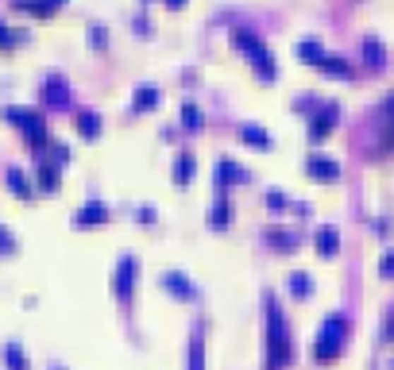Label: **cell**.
I'll list each match as a JSON object with an SVG mask.
<instances>
[{"label": "cell", "instance_id": "5", "mask_svg": "<svg viewBox=\"0 0 394 370\" xmlns=\"http://www.w3.org/2000/svg\"><path fill=\"white\" fill-rule=\"evenodd\" d=\"M136 274H139V262L136 254H124V259L117 262V270H112V293H117V301H131V293H136Z\"/></svg>", "mask_w": 394, "mask_h": 370}, {"label": "cell", "instance_id": "35", "mask_svg": "<svg viewBox=\"0 0 394 370\" xmlns=\"http://www.w3.org/2000/svg\"><path fill=\"white\" fill-rule=\"evenodd\" d=\"M186 4V0H167V8H182Z\"/></svg>", "mask_w": 394, "mask_h": 370}, {"label": "cell", "instance_id": "2", "mask_svg": "<svg viewBox=\"0 0 394 370\" xmlns=\"http://www.w3.org/2000/svg\"><path fill=\"white\" fill-rule=\"evenodd\" d=\"M232 43L240 47L244 54H248V62H251V70H256V78H259V81H275V78H278L275 54L267 51V43H263V39L256 35V31L236 27V31H232Z\"/></svg>", "mask_w": 394, "mask_h": 370}, {"label": "cell", "instance_id": "36", "mask_svg": "<svg viewBox=\"0 0 394 370\" xmlns=\"http://www.w3.org/2000/svg\"><path fill=\"white\" fill-rule=\"evenodd\" d=\"M390 335H394V316H390Z\"/></svg>", "mask_w": 394, "mask_h": 370}, {"label": "cell", "instance_id": "33", "mask_svg": "<svg viewBox=\"0 0 394 370\" xmlns=\"http://www.w3.org/2000/svg\"><path fill=\"white\" fill-rule=\"evenodd\" d=\"M89 43L93 47H105L109 39H105V27H89Z\"/></svg>", "mask_w": 394, "mask_h": 370}, {"label": "cell", "instance_id": "15", "mask_svg": "<svg viewBox=\"0 0 394 370\" xmlns=\"http://www.w3.org/2000/svg\"><path fill=\"white\" fill-rule=\"evenodd\" d=\"M286 290H290V297L306 301L309 293H314V278H309V274H302V270H294V274L286 278Z\"/></svg>", "mask_w": 394, "mask_h": 370}, {"label": "cell", "instance_id": "30", "mask_svg": "<svg viewBox=\"0 0 394 370\" xmlns=\"http://www.w3.org/2000/svg\"><path fill=\"white\" fill-rule=\"evenodd\" d=\"M0 254H16V235L0 224Z\"/></svg>", "mask_w": 394, "mask_h": 370}, {"label": "cell", "instance_id": "26", "mask_svg": "<svg viewBox=\"0 0 394 370\" xmlns=\"http://www.w3.org/2000/svg\"><path fill=\"white\" fill-rule=\"evenodd\" d=\"M23 39H28V31H23V27H8V23L0 20V47H4V51H12V47L23 43Z\"/></svg>", "mask_w": 394, "mask_h": 370}, {"label": "cell", "instance_id": "16", "mask_svg": "<svg viewBox=\"0 0 394 370\" xmlns=\"http://www.w3.org/2000/svg\"><path fill=\"white\" fill-rule=\"evenodd\" d=\"M159 104V89L155 85H139L136 97H131V112H151Z\"/></svg>", "mask_w": 394, "mask_h": 370}, {"label": "cell", "instance_id": "22", "mask_svg": "<svg viewBox=\"0 0 394 370\" xmlns=\"http://www.w3.org/2000/svg\"><path fill=\"white\" fill-rule=\"evenodd\" d=\"M0 355H4V366L8 370H28V359H23V351H20V343H4V351H0Z\"/></svg>", "mask_w": 394, "mask_h": 370}, {"label": "cell", "instance_id": "12", "mask_svg": "<svg viewBox=\"0 0 394 370\" xmlns=\"http://www.w3.org/2000/svg\"><path fill=\"white\" fill-rule=\"evenodd\" d=\"M314 243H317V254H325V259H333V254L340 251V232H336L333 224H325V228H317Z\"/></svg>", "mask_w": 394, "mask_h": 370}, {"label": "cell", "instance_id": "4", "mask_svg": "<svg viewBox=\"0 0 394 370\" xmlns=\"http://www.w3.org/2000/svg\"><path fill=\"white\" fill-rule=\"evenodd\" d=\"M4 120H12L16 128H20L35 147H47V139H51V135H47V120L39 116L35 109H23V104H8V109H4Z\"/></svg>", "mask_w": 394, "mask_h": 370}, {"label": "cell", "instance_id": "32", "mask_svg": "<svg viewBox=\"0 0 394 370\" xmlns=\"http://www.w3.org/2000/svg\"><path fill=\"white\" fill-rule=\"evenodd\" d=\"M379 270H383V278H390V274H394V251H387V254H383Z\"/></svg>", "mask_w": 394, "mask_h": 370}, {"label": "cell", "instance_id": "18", "mask_svg": "<svg viewBox=\"0 0 394 370\" xmlns=\"http://www.w3.org/2000/svg\"><path fill=\"white\" fill-rule=\"evenodd\" d=\"M8 189H12L20 201H31V193H35V189L28 185V178H23V170H20V166H8Z\"/></svg>", "mask_w": 394, "mask_h": 370}, {"label": "cell", "instance_id": "7", "mask_svg": "<svg viewBox=\"0 0 394 370\" xmlns=\"http://www.w3.org/2000/svg\"><path fill=\"white\" fill-rule=\"evenodd\" d=\"M213 182H217V193H225V197H228V189H232L236 182H248V170L236 166L232 159H220V162H217V170H213Z\"/></svg>", "mask_w": 394, "mask_h": 370}, {"label": "cell", "instance_id": "23", "mask_svg": "<svg viewBox=\"0 0 394 370\" xmlns=\"http://www.w3.org/2000/svg\"><path fill=\"white\" fill-rule=\"evenodd\" d=\"M240 139H244V143H251V147H270V135L259 128V123H244V128H240Z\"/></svg>", "mask_w": 394, "mask_h": 370}, {"label": "cell", "instance_id": "3", "mask_svg": "<svg viewBox=\"0 0 394 370\" xmlns=\"http://www.w3.org/2000/svg\"><path fill=\"white\" fill-rule=\"evenodd\" d=\"M344 335H348V320H344L340 312L325 316L321 332H317V343H314V359H317V363H333V359L340 355V351H344Z\"/></svg>", "mask_w": 394, "mask_h": 370}, {"label": "cell", "instance_id": "19", "mask_svg": "<svg viewBox=\"0 0 394 370\" xmlns=\"http://www.w3.org/2000/svg\"><path fill=\"white\" fill-rule=\"evenodd\" d=\"M298 58L302 62H321L325 58V47H321V39H298Z\"/></svg>", "mask_w": 394, "mask_h": 370}, {"label": "cell", "instance_id": "6", "mask_svg": "<svg viewBox=\"0 0 394 370\" xmlns=\"http://www.w3.org/2000/svg\"><path fill=\"white\" fill-rule=\"evenodd\" d=\"M336 120H340V104H336V101L317 104V112L309 116V139H325L328 131H333Z\"/></svg>", "mask_w": 394, "mask_h": 370}, {"label": "cell", "instance_id": "8", "mask_svg": "<svg viewBox=\"0 0 394 370\" xmlns=\"http://www.w3.org/2000/svg\"><path fill=\"white\" fill-rule=\"evenodd\" d=\"M43 104H51V109H66L70 104V81L62 73H51L43 81Z\"/></svg>", "mask_w": 394, "mask_h": 370}, {"label": "cell", "instance_id": "21", "mask_svg": "<svg viewBox=\"0 0 394 370\" xmlns=\"http://www.w3.org/2000/svg\"><path fill=\"white\" fill-rule=\"evenodd\" d=\"M35 174H39V189H43V193H54V189H59V170H54L51 162H39Z\"/></svg>", "mask_w": 394, "mask_h": 370}, {"label": "cell", "instance_id": "28", "mask_svg": "<svg viewBox=\"0 0 394 370\" xmlns=\"http://www.w3.org/2000/svg\"><path fill=\"white\" fill-rule=\"evenodd\" d=\"M182 128H190V131L201 128V109H197L193 101H186V104H182Z\"/></svg>", "mask_w": 394, "mask_h": 370}, {"label": "cell", "instance_id": "1", "mask_svg": "<svg viewBox=\"0 0 394 370\" xmlns=\"http://www.w3.org/2000/svg\"><path fill=\"white\" fill-rule=\"evenodd\" d=\"M267 301V355H263V370H286L294 363V343H290V328H286L282 312L275 309V297H263Z\"/></svg>", "mask_w": 394, "mask_h": 370}, {"label": "cell", "instance_id": "27", "mask_svg": "<svg viewBox=\"0 0 394 370\" xmlns=\"http://www.w3.org/2000/svg\"><path fill=\"white\" fill-rule=\"evenodd\" d=\"M267 240L278 247V251H294V243H298V235L294 232H286V228H270L267 232Z\"/></svg>", "mask_w": 394, "mask_h": 370}, {"label": "cell", "instance_id": "10", "mask_svg": "<svg viewBox=\"0 0 394 370\" xmlns=\"http://www.w3.org/2000/svg\"><path fill=\"white\" fill-rule=\"evenodd\" d=\"M159 285L170 293V297H178V301H193V297H197V293H193V285H190V278H186V274H178V270L162 274V278H159Z\"/></svg>", "mask_w": 394, "mask_h": 370}, {"label": "cell", "instance_id": "13", "mask_svg": "<svg viewBox=\"0 0 394 370\" xmlns=\"http://www.w3.org/2000/svg\"><path fill=\"white\" fill-rule=\"evenodd\" d=\"M66 0H12L16 12H31V16H54Z\"/></svg>", "mask_w": 394, "mask_h": 370}, {"label": "cell", "instance_id": "29", "mask_svg": "<svg viewBox=\"0 0 394 370\" xmlns=\"http://www.w3.org/2000/svg\"><path fill=\"white\" fill-rule=\"evenodd\" d=\"M364 54H367V62H371V66H383V43L375 35L364 39Z\"/></svg>", "mask_w": 394, "mask_h": 370}, {"label": "cell", "instance_id": "25", "mask_svg": "<svg viewBox=\"0 0 394 370\" xmlns=\"http://www.w3.org/2000/svg\"><path fill=\"white\" fill-rule=\"evenodd\" d=\"M78 131L85 139H97V135H101V116H97V112H81V116H78Z\"/></svg>", "mask_w": 394, "mask_h": 370}, {"label": "cell", "instance_id": "24", "mask_svg": "<svg viewBox=\"0 0 394 370\" xmlns=\"http://www.w3.org/2000/svg\"><path fill=\"white\" fill-rule=\"evenodd\" d=\"M317 66H321L325 73H333V78H352V66L344 62V58H336V54H325Z\"/></svg>", "mask_w": 394, "mask_h": 370}, {"label": "cell", "instance_id": "17", "mask_svg": "<svg viewBox=\"0 0 394 370\" xmlns=\"http://www.w3.org/2000/svg\"><path fill=\"white\" fill-rule=\"evenodd\" d=\"M228 220H232V204H228L225 193H220L209 209V228H228Z\"/></svg>", "mask_w": 394, "mask_h": 370}, {"label": "cell", "instance_id": "9", "mask_svg": "<svg viewBox=\"0 0 394 370\" xmlns=\"http://www.w3.org/2000/svg\"><path fill=\"white\" fill-rule=\"evenodd\" d=\"M93 224H109V204H105V201L81 204L78 216H73V228H93Z\"/></svg>", "mask_w": 394, "mask_h": 370}, {"label": "cell", "instance_id": "20", "mask_svg": "<svg viewBox=\"0 0 394 370\" xmlns=\"http://www.w3.org/2000/svg\"><path fill=\"white\" fill-rule=\"evenodd\" d=\"M186 370H205V340L193 335L190 347H186Z\"/></svg>", "mask_w": 394, "mask_h": 370}, {"label": "cell", "instance_id": "14", "mask_svg": "<svg viewBox=\"0 0 394 370\" xmlns=\"http://www.w3.org/2000/svg\"><path fill=\"white\" fill-rule=\"evenodd\" d=\"M193 174H197V159H193L190 151H182L174 159V185H190Z\"/></svg>", "mask_w": 394, "mask_h": 370}, {"label": "cell", "instance_id": "11", "mask_svg": "<svg viewBox=\"0 0 394 370\" xmlns=\"http://www.w3.org/2000/svg\"><path fill=\"white\" fill-rule=\"evenodd\" d=\"M306 174L321 178V182H336V178H340V162L325 159V154H309V159H306Z\"/></svg>", "mask_w": 394, "mask_h": 370}, {"label": "cell", "instance_id": "34", "mask_svg": "<svg viewBox=\"0 0 394 370\" xmlns=\"http://www.w3.org/2000/svg\"><path fill=\"white\" fill-rule=\"evenodd\" d=\"M282 204H286V197H282V193H275V189H270V193H267V209H282Z\"/></svg>", "mask_w": 394, "mask_h": 370}, {"label": "cell", "instance_id": "31", "mask_svg": "<svg viewBox=\"0 0 394 370\" xmlns=\"http://www.w3.org/2000/svg\"><path fill=\"white\" fill-rule=\"evenodd\" d=\"M54 162H59V166L70 162V147H66V143H54Z\"/></svg>", "mask_w": 394, "mask_h": 370}]
</instances>
